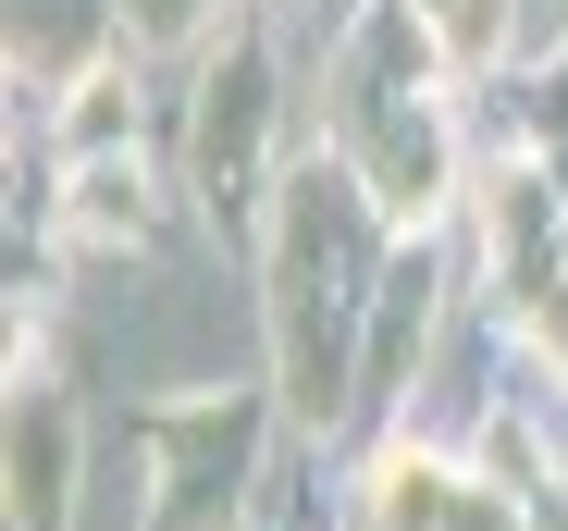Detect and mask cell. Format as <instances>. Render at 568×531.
<instances>
[{
	"instance_id": "obj_2",
	"label": "cell",
	"mask_w": 568,
	"mask_h": 531,
	"mask_svg": "<svg viewBox=\"0 0 568 531\" xmlns=\"http://www.w3.org/2000/svg\"><path fill=\"white\" fill-rule=\"evenodd\" d=\"M62 235L74 247H149L161 235V173L136 149H87L74 161V198H62Z\"/></svg>"
},
{
	"instance_id": "obj_1",
	"label": "cell",
	"mask_w": 568,
	"mask_h": 531,
	"mask_svg": "<svg viewBox=\"0 0 568 531\" xmlns=\"http://www.w3.org/2000/svg\"><path fill=\"white\" fill-rule=\"evenodd\" d=\"M346 531H519V519L495 507V482H469V470H445V458H420V446H396L384 470L358 482V507H346Z\"/></svg>"
}]
</instances>
